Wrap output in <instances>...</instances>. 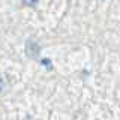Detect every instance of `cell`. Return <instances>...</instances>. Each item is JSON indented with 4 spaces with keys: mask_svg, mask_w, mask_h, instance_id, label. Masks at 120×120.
I'll list each match as a JSON object with an SVG mask.
<instances>
[{
    "mask_svg": "<svg viewBox=\"0 0 120 120\" xmlns=\"http://www.w3.org/2000/svg\"><path fill=\"white\" fill-rule=\"evenodd\" d=\"M22 2H24L26 5H36L39 0H22Z\"/></svg>",
    "mask_w": 120,
    "mask_h": 120,
    "instance_id": "6da1fadb",
    "label": "cell"
}]
</instances>
